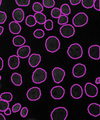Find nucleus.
I'll return each mask as SVG.
<instances>
[{
  "label": "nucleus",
  "instance_id": "obj_1",
  "mask_svg": "<svg viewBox=\"0 0 100 120\" xmlns=\"http://www.w3.org/2000/svg\"><path fill=\"white\" fill-rule=\"evenodd\" d=\"M61 43L58 38L55 36L48 37L45 43L46 50L50 52H55L58 51L60 48Z\"/></svg>",
  "mask_w": 100,
  "mask_h": 120
},
{
  "label": "nucleus",
  "instance_id": "obj_2",
  "mask_svg": "<svg viewBox=\"0 0 100 120\" xmlns=\"http://www.w3.org/2000/svg\"><path fill=\"white\" fill-rule=\"evenodd\" d=\"M67 53L71 58L73 59H79L82 56V48L78 43L72 44L68 48Z\"/></svg>",
  "mask_w": 100,
  "mask_h": 120
},
{
  "label": "nucleus",
  "instance_id": "obj_3",
  "mask_svg": "<svg viewBox=\"0 0 100 120\" xmlns=\"http://www.w3.org/2000/svg\"><path fill=\"white\" fill-rule=\"evenodd\" d=\"M47 73L44 69L39 68L36 69L33 73L32 79L35 84L42 83L46 80Z\"/></svg>",
  "mask_w": 100,
  "mask_h": 120
},
{
  "label": "nucleus",
  "instance_id": "obj_4",
  "mask_svg": "<svg viewBox=\"0 0 100 120\" xmlns=\"http://www.w3.org/2000/svg\"><path fill=\"white\" fill-rule=\"evenodd\" d=\"M68 116V111L64 107H58L54 109L51 113L52 120H65Z\"/></svg>",
  "mask_w": 100,
  "mask_h": 120
},
{
  "label": "nucleus",
  "instance_id": "obj_5",
  "mask_svg": "<svg viewBox=\"0 0 100 120\" xmlns=\"http://www.w3.org/2000/svg\"><path fill=\"white\" fill-rule=\"evenodd\" d=\"M88 21L87 15L84 12H79L74 16L72 19V23L76 27H82L86 25Z\"/></svg>",
  "mask_w": 100,
  "mask_h": 120
},
{
  "label": "nucleus",
  "instance_id": "obj_6",
  "mask_svg": "<svg viewBox=\"0 0 100 120\" xmlns=\"http://www.w3.org/2000/svg\"><path fill=\"white\" fill-rule=\"evenodd\" d=\"M60 32L63 37L68 38L74 35L75 30L73 26L66 24L63 25L60 29Z\"/></svg>",
  "mask_w": 100,
  "mask_h": 120
},
{
  "label": "nucleus",
  "instance_id": "obj_7",
  "mask_svg": "<svg viewBox=\"0 0 100 120\" xmlns=\"http://www.w3.org/2000/svg\"><path fill=\"white\" fill-rule=\"evenodd\" d=\"M41 95L40 88L38 87H33L27 91L26 97L31 101H36L40 99Z\"/></svg>",
  "mask_w": 100,
  "mask_h": 120
},
{
  "label": "nucleus",
  "instance_id": "obj_8",
  "mask_svg": "<svg viewBox=\"0 0 100 120\" xmlns=\"http://www.w3.org/2000/svg\"><path fill=\"white\" fill-rule=\"evenodd\" d=\"M65 75L64 71L60 67H55L52 71V75L54 81L59 84L62 82Z\"/></svg>",
  "mask_w": 100,
  "mask_h": 120
},
{
  "label": "nucleus",
  "instance_id": "obj_9",
  "mask_svg": "<svg viewBox=\"0 0 100 120\" xmlns=\"http://www.w3.org/2000/svg\"><path fill=\"white\" fill-rule=\"evenodd\" d=\"M86 72V68L85 65L81 63L76 64L72 69V74L74 77L80 78L85 75Z\"/></svg>",
  "mask_w": 100,
  "mask_h": 120
},
{
  "label": "nucleus",
  "instance_id": "obj_10",
  "mask_svg": "<svg viewBox=\"0 0 100 120\" xmlns=\"http://www.w3.org/2000/svg\"><path fill=\"white\" fill-rule=\"evenodd\" d=\"M51 97L55 100H60L65 94V90L62 86H56L53 87L50 91Z\"/></svg>",
  "mask_w": 100,
  "mask_h": 120
},
{
  "label": "nucleus",
  "instance_id": "obj_11",
  "mask_svg": "<svg viewBox=\"0 0 100 120\" xmlns=\"http://www.w3.org/2000/svg\"><path fill=\"white\" fill-rule=\"evenodd\" d=\"M85 91L86 94L88 97L94 98L98 94V89L96 85L90 82H87L85 86Z\"/></svg>",
  "mask_w": 100,
  "mask_h": 120
},
{
  "label": "nucleus",
  "instance_id": "obj_12",
  "mask_svg": "<svg viewBox=\"0 0 100 120\" xmlns=\"http://www.w3.org/2000/svg\"><path fill=\"white\" fill-rule=\"evenodd\" d=\"M70 94L71 97L75 99H79L83 94L82 87L78 84H74L70 88Z\"/></svg>",
  "mask_w": 100,
  "mask_h": 120
},
{
  "label": "nucleus",
  "instance_id": "obj_13",
  "mask_svg": "<svg viewBox=\"0 0 100 120\" xmlns=\"http://www.w3.org/2000/svg\"><path fill=\"white\" fill-rule=\"evenodd\" d=\"M88 55L94 60H99L100 58V47L98 45L91 46L88 49Z\"/></svg>",
  "mask_w": 100,
  "mask_h": 120
},
{
  "label": "nucleus",
  "instance_id": "obj_14",
  "mask_svg": "<svg viewBox=\"0 0 100 120\" xmlns=\"http://www.w3.org/2000/svg\"><path fill=\"white\" fill-rule=\"evenodd\" d=\"M31 52V49L29 46L25 45L20 47L17 52V56L19 58L24 59L29 57Z\"/></svg>",
  "mask_w": 100,
  "mask_h": 120
},
{
  "label": "nucleus",
  "instance_id": "obj_15",
  "mask_svg": "<svg viewBox=\"0 0 100 120\" xmlns=\"http://www.w3.org/2000/svg\"><path fill=\"white\" fill-rule=\"evenodd\" d=\"M12 17L15 21L18 23H21L25 18V12L24 10L20 8L14 10L12 12Z\"/></svg>",
  "mask_w": 100,
  "mask_h": 120
},
{
  "label": "nucleus",
  "instance_id": "obj_16",
  "mask_svg": "<svg viewBox=\"0 0 100 120\" xmlns=\"http://www.w3.org/2000/svg\"><path fill=\"white\" fill-rule=\"evenodd\" d=\"M87 111L91 116L98 117L100 114V105L96 103H92L88 106Z\"/></svg>",
  "mask_w": 100,
  "mask_h": 120
},
{
  "label": "nucleus",
  "instance_id": "obj_17",
  "mask_svg": "<svg viewBox=\"0 0 100 120\" xmlns=\"http://www.w3.org/2000/svg\"><path fill=\"white\" fill-rule=\"evenodd\" d=\"M41 61V56L39 54L33 53L30 56L29 63L31 67L34 68L38 66Z\"/></svg>",
  "mask_w": 100,
  "mask_h": 120
},
{
  "label": "nucleus",
  "instance_id": "obj_18",
  "mask_svg": "<svg viewBox=\"0 0 100 120\" xmlns=\"http://www.w3.org/2000/svg\"><path fill=\"white\" fill-rule=\"evenodd\" d=\"M19 57L16 55L10 56L8 59V65L9 67L12 70L17 68L20 65Z\"/></svg>",
  "mask_w": 100,
  "mask_h": 120
},
{
  "label": "nucleus",
  "instance_id": "obj_19",
  "mask_svg": "<svg viewBox=\"0 0 100 120\" xmlns=\"http://www.w3.org/2000/svg\"><path fill=\"white\" fill-rule=\"evenodd\" d=\"M9 29L11 33L13 34H18L20 33L21 27L19 23L16 21H12L9 24Z\"/></svg>",
  "mask_w": 100,
  "mask_h": 120
},
{
  "label": "nucleus",
  "instance_id": "obj_20",
  "mask_svg": "<svg viewBox=\"0 0 100 120\" xmlns=\"http://www.w3.org/2000/svg\"><path fill=\"white\" fill-rule=\"evenodd\" d=\"M11 80L13 84L17 86H21L23 83L21 75L17 73H14L12 75L11 77Z\"/></svg>",
  "mask_w": 100,
  "mask_h": 120
},
{
  "label": "nucleus",
  "instance_id": "obj_21",
  "mask_svg": "<svg viewBox=\"0 0 100 120\" xmlns=\"http://www.w3.org/2000/svg\"><path fill=\"white\" fill-rule=\"evenodd\" d=\"M13 44L16 47H21L25 45L26 40L25 37L21 35H16L14 37L12 40Z\"/></svg>",
  "mask_w": 100,
  "mask_h": 120
},
{
  "label": "nucleus",
  "instance_id": "obj_22",
  "mask_svg": "<svg viewBox=\"0 0 100 120\" xmlns=\"http://www.w3.org/2000/svg\"><path fill=\"white\" fill-rule=\"evenodd\" d=\"M34 16L37 23L40 25H43L46 20V16L42 12H36Z\"/></svg>",
  "mask_w": 100,
  "mask_h": 120
},
{
  "label": "nucleus",
  "instance_id": "obj_23",
  "mask_svg": "<svg viewBox=\"0 0 100 120\" xmlns=\"http://www.w3.org/2000/svg\"><path fill=\"white\" fill-rule=\"evenodd\" d=\"M26 25L29 27L34 26L37 24L36 21L34 18V16L32 15L27 16L25 19Z\"/></svg>",
  "mask_w": 100,
  "mask_h": 120
},
{
  "label": "nucleus",
  "instance_id": "obj_24",
  "mask_svg": "<svg viewBox=\"0 0 100 120\" xmlns=\"http://www.w3.org/2000/svg\"><path fill=\"white\" fill-rule=\"evenodd\" d=\"M60 10L62 14L63 15L68 16L71 13V9L68 4H64L61 5Z\"/></svg>",
  "mask_w": 100,
  "mask_h": 120
},
{
  "label": "nucleus",
  "instance_id": "obj_25",
  "mask_svg": "<svg viewBox=\"0 0 100 120\" xmlns=\"http://www.w3.org/2000/svg\"><path fill=\"white\" fill-rule=\"evenodd\" d=\"M0 99L7 102H10L12 100L13 96L10 92H4L0 95Z\"/></svg>",
  "mask_w": 100,
  "mask_h": 120
},
{
  "label": "nucleus",
  "instance_id": "obj_26",
  "mask_svg": "<svg viewBox=\"0 0 100 120\" xmlns=\"http://www.w3.org/2000/svg\"><path fill=\"white\" fill-rule=\"evenodd\" d=\"M32 9L35 13L42 12L43 10V5L39 2H35L32 5Z\"/></svg>",
  "mask_w": 100,
  "mask_h": 120
},
{
  "label": "nucleus",
  "instance_id": "obj_27",
  "mask_svg": "<svg viewBox=\"0 0 100 120\" xmlns=\"http://www.w3.org/2000/svg\"><path fill=\"white\" fill-rule=\"evenodd\" d=\"M82 6L86 8H91L93 7L94 0H81Z\"/></svg>",
  "mask_w": 100,
  "mask_h": 120
},
{
  "label": "nucleus",
  "instance_id": "obj_28",
  "mask_svg": "<svg viewBox=\"0 0 100 120\" xmlns=\"http://www.w3.org/2000/svg\"><path fill=\"white\" fill-rule=\"evenodd\" d=\"M68 16L61 15L58 18V23L60 25H64L68 24Z\"/></svg>",
  "mask_w": 100,
  "mask_h": 120
},
{
  "label": "nucleus",
  "instance_id": "obj_29",
  "mask_svg": "<svg viewBox=\"0 0 100 120\" xmlns=\"http://www.w3.org/2000/svg\"><path fill=\"white\" fill-rule=\"evenodd\" d=\"M43 4L46 8H52L55 4V2L54 0H43Z\"/></svg>",
  "mask_w": 100,
  "mask_h": 120
},
{
  "label": "nucleus",
  "instance_id": "obj_30",
  "mask_svg": "<svg viewBox=\"0 0 100 120\" xmlns=\"http://www.w3.org/2000/svg\"><path fill=\"white\" fill-rule=\"evenodd\" d=\"M62 15L61 10L60 8H53L51 12V15L54 18H58L60 16Z\"/></svg>",
  "mask_w": 100,
  "mask_h": 120
},
{
  "label": "nucleus",
  "instance_id": "obj_31",
  "mask_svg": "<svg viewBox=\"0 0 100 120\" xmlns=\"http://www.w3.org/2000/svg\"><path fill=\"white\" fill-rule=\"evenodd\" d=\"M44 34H45L44 31L42 29H37L33 32V35L34 37L38 39L42 38L44 37Z\"/></svg>",
  "mask_w": 100,
  "mask_h": 120
},
{
  "label": "nucleus",
  "instance_id": "obj_32",
  "mask_svg": "<svg viewBox=\"0 0 100 120\" xmlns=\"http://www.w3.org/2000/svg\"><path fill=\"white\" fill-rule=\"evenodd\" d=\"M43 25L44 28L47 31L51 30L53 29V22L50 19L46 20Z\"/></svg>",
  "mask_w": 100,
  "mask_h": 120
},
{
  "label": "nucleus",
  "instance_id": "obj_33",
  "mask_svg": "<svg viewBox=\"0 0 100 120\" xmlns=\"http://www.w3.org/2000/svg\"><path fill=\"white\" fill-rule=\"evenodd\" d=\"M9 102L4 101L1 99L0 100V111L4 112L9 107Z\"/></svg>",
  "mask_w": 100,
  "mask_h": 120
},
{
  "label": "nucleus",
  "instance_id": "obj_34",
  "mask_svg": "<svg viewBox=\"0 0 100 120\" xmlns=\"http://www.w3.org/2000/svg\"><path fill=\"white\" fill-rule=\"evenodd\" d=\"M15 2L20 7H27L30 4V0H15Z\"/></svg>",
  "mask_w": 100,
  "mask_h": 120
},
{
  "label": "nucleus",
  "instance_id": "obj_35",
  "mask_svg": "<svg viewBox=\"0 0 100 120\" xmlns=\"http://www.w3.org/2000/svg\"><path fill=\"white\" fill-rule=\"evenodd\" d=\"M7 19V15L5 12L0 11V24H4Z\"/></svg>",
  "mask_w": 100,
  "mask_h": 120
},
{
  "label": "nucleus",
  "instance_id": "obj_36",
  "mask_svg": "<svg viewBox=\"0 0 100 120\" xmlns=\"http://www.w3.org/2000/svg\"><path fill=\"white\" fill-rule=\"evenodd\" d=\"M21 105L19 103H17L15 104L12 108V111L13 113H16L18 112L19 111H20V110H21Z\"/></svg>",
  "mask_w": 100,
  "mask_h": 120
},
{
  "label": "nucleus",
  "instance_id": "obj_37",
  "mask_svg": "<svg viewBox=\"0 0 100 120\" xmlns=\"http://www.w3.org/2000/svg\"><path fill=\"white\" fill-rule=\"evenodd\" d=\"M28 112H29V110L27 107H23L21 109V113H20L21 117H22L23 118L26 117L27 115V114H28Z\"/></svg>",
  "mask_w": 100,
  "mask_h": 120
},
{
  "label": "nucleus",
  "instance_id": "obj_38",
  "mask_svg": "<svg viewBox=\"0 0 100 120\" xmlns=\"http://www.w3.org/2000/svg\"><path fill=\"white\" fill-rule=\"evenodd\" d=\"M100 0H94L93 7H94V8L96 9L97 10L99 11L100 10Z\"/></svg>",
  "mask_w": 100,
  "mask_h": 120
},
{
  "label": "nucleus",
  "instance_id": "obj_39",
  "mask_svg": "<svg viewBox=\"0 0 100 120\" xmlns=\"http://www.w3.org/2000/svg\"><path fill=\"white\" fill-rule=\"evenodd\" d=\"M69 1L71 4L76 5L79 4L81 2V0H69Z\"/></svg>",
  "mask_w": 100,
  "mask_h": 120
},
{
  "label": "nucleus",
  "instance_id": "obj_40",
  "mask_svg": "<svg viewBox=\"0 0 100 120\" xmlns=\"http://www.w3.org/2000/svg\"><path fill=\"white\" fill-rule=\"evenodd\" d=\"M4 112L5 115L8 116V115H10V114H11V110L10 108H9L8 107V108L6 110H4Z\"/></svg>",
  "mask_w": 100,
  "mask_h": 120
},
{
  "label": "nucleus",
  "instance_id": "obj_41",
  "mask_svg": "<svg viewBox=\"0 0 100 120\" xmlns=\"http://www.w3.org/2000/svg\"><path fill=\"white\" fill-rule=\"evenodd\" d=\"M4 67V61L3 59L0 57V71L3 69Z\"/></svg>",
  "mask_w": 100,
  "mask_h": 120
},
{
  "label": "nucleus",
  "instance_id": "obj_42",
  "mask_svg": "<svg viewBox=\"0 0 100 120\" xmlns=\"http://www.w3.org/2000/svg\"><path fill=\"white\" fill-rule=\"evenodd\" d=\"M5 118L2 114L0 113V120H5Z\"/></svg>",
  "mask_w": 100,
  "mask_h": 120
},
{
  "label": "nucleus",
  "instance_id": "obj_43",
  "mask_svg": "<svg viewBox=\"0 0 100 120\" xmlns=\"http://www.w3.org/2000/svg\"><path fill=\"white\" fill-rule=\"evenodd\" d=\"M4 29L3 26H0V35H1L2 34H3V32H4Z\"/></svg>",
  "mask_w": 100,
  "mask_h": 120
},
{
  "label": "nucleus",
  "instance_id": "obj_44",
  "mask_svg": "<svg viewBox=\"0 0 100 120\" xmlns=\"http://www.w3.org/2000/svg\"><path fill=\"white\" fill-rule=\"evenodd\" d=\"M95 83L97 84H99L100 83V78L98 77V78L96 79V80H95Z\"/></svg>",
  "mask_w": 100,
  "mask_h": 120
},
{
  "label": "nucleus",
  "instance_id": "obj_45",
  "mask_svg": "<svg viewBox=\"0 0 100 120\" xmlns=\"http://www.w3.org/2000/svg\"><path fill=\"white\" fill-rule=\"evenodd\" d=\"M2 0H0V6H1V5L2 4Z\"/></svg>",
  "mask_w": 100,
  "mask_h": 120
},
{
  "label": "nucleus",
  "instance_id": "obj_46",
  "mask_svg": "<svg viewBox=\"0 0 100 120\" xmlns=\"http://www.w3.org/2000/svg\"><path fill=\"white\" fill-rule=\"evenodd\" d=\"M1 79H2V77H1V75H0V80H1Z\"/></svg>",
  "mask_w": 100,
  "mask_h": 120
}]
</instances>
